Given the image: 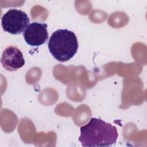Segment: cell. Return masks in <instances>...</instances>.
<instances>
[{"label": "cell", "mask_w": 147, "mask_h": 147, "mask_svg": "<svg viewBox=\"0 0 147 147\" xmlns=\"http://www.w3.org/2000/svg\"><path fill=\"white\" fill-rule=\"evenodd\" d=\"M1 62L3 67L9 71H15L25 64L22 53L14 46H9L3 51Z\"/></svg>", "instance_id": "5b68a950"}, {"label": "cell", "mask_w": 147, "mask_h": 147, "mask_svg": "<svg viewBox=\"0 0 147 147\" xmlns=\"http://www.w3.org/2000/svg\"><path fill=\"white\" fill-rule=\"evenodd\" d=\"M47 26L45 23L34 22L30 24L23 33L25 42L33 47L44 44L49 37Z\"/></svg>", "instance_id": "277c9868"}, {"label": "cell", "mask_w": 147, "mask_h": 147, "mask_svg": "<svg viewBox=\"0 0 147 147\" xmlns=\"http://www.w3.org/2000/svg\"><path fill=\"white\" fill-rule=\"evenodd\" d=\"M53 57L60 62H65L77 53L78 41L76 34L68 29H57L51 35L48 43Z\"/></svg>", "instance_id": "7a4b0ae2"}, {"label": "cell", "mask_w": 147, "mask_h": 147, "mask_svg": "<svg viewBox=\"0 0 147 147\" xmlns=\"http://www.w3.org/2000/svg\"><path fill=\"white\" fill-rule=\"evenodd\" d=\"M118 137L116 127L103 120L92 118L89 122L80 127L79 141L83 146H110Z\"/></svg>", "instance_id": "6da1fadb"}, {"label": "cell", "mask_w": 147, "mask_h": 147, "mask_svg": "<svg viewBox=\"0 0 147 147\" xmlns=\"http://www.w3.org/2000/svg\"><path fill=\"white\" fill-rule=\"evenodd\" d=\"M30 20L27 14L19 9H10L1 18V25L4 31L12 34H20L29 25Z\"/></svg>", "instance_id": "3957f363"}]
</instances>
